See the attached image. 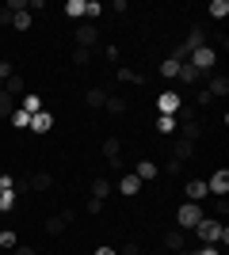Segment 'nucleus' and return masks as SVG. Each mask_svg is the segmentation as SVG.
I'll return each instance as SVG.
<instances>
[{
    "mask_svg": "<svg viewBox=\"0 0 229 255\" xmlns=\"http://www.w3.org/2000/svg\"><path fill=\"white\" fill-rule=\"evenodd\" d=\"M195 233L203 244H229V229L222 221H214V217H203V221L195 225Z\"/></svg>",
    "mask_w": 229,
    "mask_h": 255,
    "instance_id": "nucleus-1",
    "label": "nucleus"
},
{
    "mask_svg": "<svg viewBox=\"0 0 229 255\" xmlns=\"http://www.w3.org/2000/svg\"><path fill=\"white\" fill-rule=\"evenodd\" d=\"M207 213H203V206L199 202H184L180 210H176V225H180V233H195V225L203 221Z\"/></svg>",
    "mask_w": 229,
    "mask_h": 255,
    "instance_id": "nucleus-2",
    "label": "nucleus"
},
{
    "mask_svg": "<svg viewBox=\"0 0 229 255\" xmlns=\"http://www.w3.org/2000/svg\"><path fill=\"white\" fill-rule=\"evenodd\" d=\"M214 61H218L214 46H199V50H191V57H187V65H191V69H199V73H210V69H214Z\"/></svg>",
    "mask_w": 229,
    "mask_h": 255,
    "instance_id": "nucleus-3",
    "label": "nucleus"
},
{
    "mask_svg": "<svg viewBox=\"0 0 229 255\" xmlns=\"http://www.w3.org/2000/svg\"><path fill=\"white\" fill-rule=\"evenodd\" d=\"M76 46H80V50L99 46V27L96 23H80V27H76Z\"/></svg>",
    "mask_w": 229,
    "mask_h": 255,
    "instance_id": "nucleus-4",
    "label": "nucleus"
},
{
    "mask_svg": "<svg viewBox=\"0 0 229 255\" xmlns=\"http://www.w3.org/2000/svg\"><path fill=\"white\" fill-rule=\"evenodd\" d=\"M184 107V99H180V92H161L157 96V115H172L176 118V111Z\"/></svg>",
    "mask_w": 229,
    "mask_h": 255,
    "instance_id": "nucleus-5",
    "label": "nucleus"
},
{
    "mask_svg": "<svg viewBox=\"0 0 229 255\" xmlns=\"http://www.w3.org/2000/svg\"><path fill=\"white\" fill-rule=\"evenodd\" d=\"M207 191L218 194V198H222V194H229V171H226V168H218V171L207 179Z\"/></svg>",
    "mask_w": 229,
    "mask_h": 255,
    "instance_id": "nucleus-6",
    "label": "nucleus"
},
{
    "mask_svg": "<svg viewBox=\"0 0 229 255\" xmlns=\"http://www.w3.org/2000/svg\"><path fill=\"white\" fill-rule=\"evenodd\" d=\"M31 133H50V129H54V115H50V111H38V115H31Z\"/></svg>",
    "mask_w": 229,
    "mask_h": 255,
    "instance_id": "nucleus-7",
    "label": "nucleus"
},
{
    "mask_svg": "<svg viewBox=\"0 0 229 255\" xmlns=\"http://www.w3.org/2000/svg\"><path fill=\"white\" fill-rule=\"evenodd\" d=\"M184 194H187V202H203L207 198V179H187V187H184Z\"/></svg>",
    "mask_w": 229,
    "mask_h": 255,
    "instance_id": "nucleus-8",
    "label": "nucleus"
},
{
    "mask_svg": "<svg viewBox=\"0 0 229 255\" xmlns=\"http://www.w3.org/2000/svg\"><path fill=\"white\" fill-rule=\"evenodd\" d=\"M0 92H8L11 99H15V96L23 99V96H27V84H23V76H19V73H11L8 80H4V88H0Z\"/></svg>",
    "mask_w": 229,
    "mask_h": 255,
    "instance_id": "nucleus-9",
    "label": "nucleus"
},
{
    "mask_svg": "<svg viewBox=\"0 0 229 255\" xmlns=\"http://www.w3.org/2000/svg\"><path fill=\"white\" fill-rule=\"evenodd\" d=\"M119 191L126 194V198H134V194H142V179H138L134 171H126V175L119 179Z\"/></svg>",
    "mask_w": 229,
    "mask_h": 255,
    "instance_id": "nucleus-10",
    "label": "nucleus"
},
{
    "mask_svg": "<svg viewBox=\"0 0 229 255\" xmlns=\"http://www.w3.org/2000/svg\"><path fill=\"white\" fill-rule=\"evenodd\" d=\"M69 221H73V213H57V217H50V221H46V233H50V236H61V233H65V225Z\"/></svg>",
    "mask_w": 229,
    "mask_h": 255,
    "instance_id": "nucleus-11",
    "label": "nucleus"
},
{
    "mask_svg": "<svg viewBox=\"0 0 229 255\" xmlns=\"http://www.w3.org/2000/svg\"><path fill=\"white\" fill-rule=\"evenodd\" d=\"M15 107H19V111H27V115H38V111H42V96H38V92H27Z\"/></svg>",
    "mask_w": 229,
    "mask_h": 255,
    "instance_id": "nucleus-12",
    "label": "nucleus"
},
{
    "mask_svg": "<svg viewBox=\"0 0 229 255\" xmlns=\"http://www.w3.org/2000/svg\"><path fill=\"white\" fill-rule=\"evenodd\" d=\"M207 92H210L214 99H218V96H229V76H226V73H222V76H210Z\"/></svg>",
    "mask_w": 229,
    "mask_h": 255,
    "instance_id": "nucleus-13",
    "label": "nucleus"
},
{
    "mask_svg": "<svg viewBox=\"0 0 229 255\" xmlns=\"http://www.w3.org/2000/svg\"><path fill=\"white\" fill-rule=\"evenodd\" d=\"M157 164H153V160H138V168H134V175H138V179L142 183H149V179H157Z\"/></svg>",
    "mask_w": 229,
    "mask_h": 255,
    "instance_id": "nucleus-14",
    "label": "nucleus"
},
{
    "mask_svg": "<svg viewBox=\"0 0 229 255\" xmlns=\"http://www.w3.org/2000/svg\"><path fill=\"white\" fill-rule=\"evenodd\" d=\"M199 46H207V31H203V27H191V34H187V42H184V50L191 53V50H199Z\"/></svg>",
    "mask_w": 229,
    "mask_h": 255,
    "instance_id": "nucleus-15",
    "label": "nucleus"
},
{
    "mask_svg": "<svg viewBox=\"0 0 229 255\" xmlns=\"http://www.w3.org/2000/svg\"><path fill=\"white\" fill-rule=\"evenodd\" d=\"M203 76H207V73H199V69H191V65H180V76H176V80H184V84L187 88H191V84H199V80H203Z\"/></svg>",
    "mask_w": 229,
    "mask_h": 255,
    "instance_id": "nucleus-16",
    "label": "nucleus"
},
{
    "mask_svg": "<svg viewBox=\"0 0 229 255\" xmlns=\"http://www.w3.org/2000/svg\"><path fill=\"white\" fill-rule=\"evenodd\" d=\"M164 248H172V252H184V248H187V233H180V229H172V233L164 236Z\"/></svg>",
    "mask_w": 229,
    "mask_h": 255,
    "instance_id": "nucleus-17",
    "label": "nucleus"
},
{
    "mask_svg": "<svg viewBox=\"0 0 229 255\" xmlns=\"http://www.w3.org/2000/svg\"><path fill=\"white\" fill-rule=\"evenodd\" d=\"M27 183H31V191H50V187H54V179H50L46 171H34V175H31Z\"/></svg>",
    "mask_w": 229,
    "mask_h": 255,
    "instance_id": "nucleus-18",
    "label": "nucleus"
},
{
    "mask_svg": "<svg viewBox=\"0 0 229 255\" xmlns=\"http://www.w3.org/2000/svg\"><path fill=\"white\" fill-rule=\"evenodd\" d=\"M191 152H195V141L180 137V141H176V149H172V156H176V160H187V156H191Z\"/></svg>",
    "mask_w": 229,
    "mask_h": 255,
    "instance_id": "nucleus-19",
    "label": "nucleus"
},
{
    "mask_svg": "<svg viewBox=\"0 0 229 255\" xmlns=\"http://www.w3.org/2000/svg\"><path fill=\"white\" fill-rule=\"evenodd\" d=\"M103 156H107V160H119L122 156V141L119 137H107V141H103Z\"/></svg>",
    "mask_w": 229,
    "mask_h": 255,
    "instance_id": "nucleus-20",
    "label": "nucleus"
},
{
    "mask_svg": "<svg viewBox=\"0 0 229 255\" xmlns=\"http://www.w3.org/2000/svg\"><path fill=\"white\" fill-rule=\"evenodd\" d=\"M161 76H164V80H176V76H180V61L164 57V61H161Z\"/></svg>",
    "mask_w": 229,
    "mask_h": 255,
    "instance_id": "nucleus-21",
    "label": "nucleus"
},
{
    "mask_svg": "<svg viewBox=\"0 0 229 255\" xmlns=\"http://www.w3.org/2000/svg\"><path fill=\"white\" fill-rule=\"evenodd\" d=\"M103 107H107L111 115H126V107H130V103H126L122 96H107V103H103Z\"/></svg>",
    "mask_w": 229,
    "mask_h": 255,
    "instance_id": "nucleus-22",
    "label": "nucleus"
},
{
    "mask_svg": "<svg viewBox=\"0 0 229 255\" xmlns=\"http://www.w3.org/2000/svg\"><path fill=\"white\" fill-rule=\"evenodd\" d=\"M65 15L69 19H84V0H65Z\"/></svg>",
    "mask_w": 229,
    "mask_h": 255,
    "instance_id": "nucleus-23",
    "label": "nucleus"
},
{
    "mask_svg": "<svg viewBox=\"0 0 229 255\" xmlns=\"http://www.w3.org/2000/svg\"><path fill=\"white\" fill-rule=\"evenodd\" d=\"M8 122H11V126H15V129H27V126H31V115H27V111H19V107H15V111H11V118H8Z\"/></svg>",
    "mask_w": 229,
    "mask_h": 255,
    "instance_id": "nucleus-24",
    "label": "nucleus"
},
{
    "mask_svg": "<svg viewBox=\"0 0 229 255\" xmlns=\"http://www.w3.org/2000/svg\"><path fill=\"white\" fill-rule=\"evenodd\" d=\"M210 15H214V19H226V15H229V0H210Z\"/></svg>",
    "mask_w": 229,
    "mask_h": 255,
    "instance_id": "nucleus-25",
    "label": "nucleus"
},
{
    "mask_svg": "<svg viewBox=\"0 0 229 255\" xmlns=\"http://www.w3.org/2000/svg\"><path fill=\"white\" fill-rule=\"evenodd\" d=\"M176 126H180V122H176L172 115H157V129H161V133H176Z\"/></svg>",
    "mask_w": 229,
    "mask_h": 255,
    "instance_id": "nucleus-26",
    "label": "nucleus"
},
{
    "mask_svg": "<svg viewBox=\"0 0 229 255\" xmlns=\"http://www.w3.org/2000/svg\"><path fill=\"white\" fill-rule=\"evenodd\" d=\"M31 11H15V15H11V27H15V31H27V27H31Z\"/></svg>",
    "mask_w": 229,
    "mask_h": 255,
    "instance_id": "nucleus-27",
    "label": "nucleus"
},
{
    "mask_svg": "<svg viewBox=\"0 0 229 255\" xmlns=\"http://www.w3.org/2000/svg\"><path fill=\"white\" fill-rule=\"evenodd\" d=\"M15 244H19V236L11 233V229H0V248H4V252H11Z\"/></svg>",
    "mask_w": 229,
    "mask_h": 255,
    "instance_id": "nucleus-28",
    "label": "nucleus"
},
{
    "mask_svg": "<svg viewBox=\"0 0 229 255\" xmlns=\"http://www.w3.org/2000/svg\"><path fill=\"white\" fill-rule=\"evenodd\" d=\"M11 111H15V99L8 92H0V118H11Z\"/></svg>",
    "mask_w": 229,
    "mask_h": 255,
    "instance_id": "nucleus-29",
    "label": "nucleus"
},
{
    "mask_svg": "<svg viewBox=\"0 0 229 255\" xmlns=\"http://www.w3.org/2000/svg\"><path fill=\"white\" fill-rule=\"evenodd\" d=\"M84 15L88 19H99V15H103V4H99V0H84Z\"/></svg>",
    "mask_w": 229,
    "mask_h": 255,
    "instance_id": "nucleus-30",
    "label": "nucleus"
},
{
    "mask_svg": "<svg viewBox=\"0 0 229 255\" xmlns=\"http://www.w3.org/2000/svg\"><path fill=\"white\" fill-rule=\"evenodd\" d=\"M115 76H119L122 84H142V73H134V69H119Z\"/></svg>",
    "mask_w": 229,
    "mask_h": 255,
    "instance_id": "nucleus-31",
    "label": "nucleus"
},
{
    "mask_svg": "<svg viewBox=\"0 0 229 255\" xmlns=\"http://www.w3.org/2000/svg\"><path fill=\"white\" fill-rule=\"evenodd\" d=\"M107 103V92H103V88H92V92H88V107H103Z\"/></svg>",
    "mask_w": 229,
    "mask_h": 255,
    "instance_id": "nucleus-32",
    "label": "nucleus"
},
{
    "mask_svg": "<svg viewBox=\"0 0 229 255\" xmlns=\"http://www.w3.org/2000/svg\"><path fill=\"white\" fill-rule=\"evenodd\" d=\"M15 210V191H0V213Z\"/></svg>",
    "mask_w": 229,
    "mask_h": 255,
    "instance_id": "nucleus-33",
    "label": "nucleus"
},
{
    "mask_svg": "<svg viewBox=\"0 0 229 255\" xmlns=\"http://www.w3.org/2000/svg\"><path fill=\"white\" fill-rule=\"evenodd\" d=\"M107 194H111V183L107 179H96V183H92V198H107Z\"/></svg>",
    "mask_w": 229,
    "mask_h": 255,
    "instance_id": "nucleus-34",
    "label": "nucleus"
},
{
    "mask_svg": "<svg viewBox=\"0 0 229 255\" xmlns=\"http://www.w3.org/2000/svg\"><path fill=\"white\" fill-rule=\"evenodd\" d=\"M92 61V50H80V46H76L73 50V65H88Z\"/></svg>",
    "mask_w": 229,
    "mask_h": 255,
    "instance_id": "nucleus-35",
    "label": "nucleus"
},
{
    "mask_svg": "<svg viewBox=\"0 0 229 255\" xmlns=\"http://www.w3.org/2000/svg\"><path fill=\"white\" fill-rule=\"evenodd\" d=\"M195 103L199 107H210V103H214V96H210L207 88H199V92H195Z\"/></svg>",
    "mask_w": 229,
    "mask_h": 255,
    "instance_id": "nucleus-36",
    "label": "nucleus"
},
{
    "mask_svg": "<svg viewBox=\"0 0 229 255\" xmlns=\"http://www.w3.org/2000/svg\"><path fill=\"white\" fill-rule=\"evenodd\" d=\"M164 168H168V175H180V168H184V160H176V156H172L168 164H164Z\"/></svg>",
    "mask_w": 229,
    "mask_h": 255,
    "instance_id": "nucleus-37",
    "label": "nucleus"
},
{
    "mask_svg": "<svg viewBox=\"0 0 229 255\" xmlns=\"http://www.w3.org/2000/svg\"><path fill=\"white\" fill-rule=\"evenodd\" d=\"M11 255H38V252H34V248H27V244H15V248H11Z\"/></svg>",
    "mask_w": 229,
    "mask_h": 255,
    "instance_id": "nucleus-38",
    "label": "nucleus"
},
{
    "mask_svg": "<svg viewBox=\"0 0 229 255\" xmlns=\"http://www.w3.org/2000/svg\"><path fill=\"white\" fill-rule=\"evenodd\" d=\"M103 210V198H88V213H99Z\"/></svg>",
    "mask_w": 229,
    "mask_h": 255,
    "instance_id": "nucleus-39",
    "label": "nucleus"
},
{
    "mask_svg": "<svg viewBox=\"0 0 229 255\" xmlns=\"http://www.w3.org/2000/svg\"><path fill=\"white\" fill-rule=\"evenodd\" d=\"M11 73H15V69H11V65H8V61H0V80H8V76H11Z\"/></svg>",
    "mask_w": 229,
    "mask_h": 255,
    "instance_id": "nucleus-40",
    "label": "nucleus"
},
{
    "mask_svg": "<svg viewBox=\"0 0 229 255\" xmlns=\"http://www.w3.org/2000/svg\"><path fill=\"white\" fill-rule=\"evenodd\" d=\"M119 255H142V248H138V244H126V248H122Z\"/></svg>",
    "mask_w": 229,
    "mask_h": 255,
    "instance_id": "nucleus-41",
    "label": "nucleus"
},
{
    "mask_svg": "<svg viewBox=\"0 0 229 255\" xmlns=\"http://www.w3.org/2000/svg\"><path fill=\"white\" fill-rule=\"evenodd\" d=\"M8 23H11V11H8V8H0V27H8Z\"/></svg>",
    "mask_w": 229,
    "mask_h": 255,
    "instance_id": "nucleus-42",
    "label": "nucleus"
},
{
    "mask_svg": "<svg viewBox=\"0 0 229 255\" xmlns=\"http://www.w3.org/2000/svg\"><path fill=\"white\" fill-rule=\"evenodd\" d=\"M96 255H119V252H115V248H107V244H99V248H96Z\"/></svg>",
    "mask_w": 229,
    "mask_h": 255,
    "instance_id": "nucleus-43",
    "label": "nucleus"
},
{
    "mask_svg": "<svg viewBox=\"0 0 229 255\" xmlns=\"http://www.w3.org/2000/svg\"><path fill=\"white\" fill-rule=\"evenodd\" d=\"M0 88H4V80H0Z\"/></svg>",
    "mask_w": 229,
    "mask_h": 255,
    "instance_id": "nucleus-44",
    "label": "nucleus"
}]
</instances>
